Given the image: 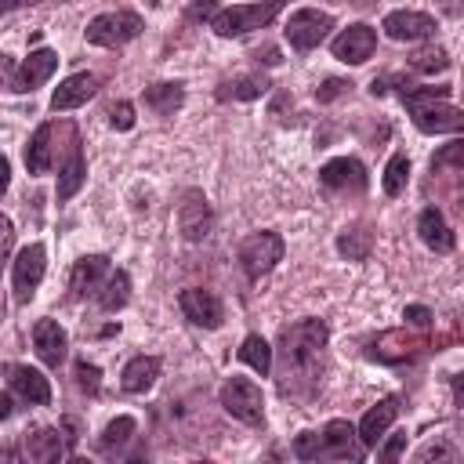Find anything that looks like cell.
<instances>
[{"instance_id":"cell-1","label":"cell","mask_w":464,"mask_h":464,"mask_svg":"<svg viewBox=\"0 0 464 464\" xmlns=\"http://www.w3.org/2000/svg\"><path fill=\"white\" fill-rule=\"evenodd\" d=\"M326 323L323 319H301L294 326H283L279 348H283V384L290 377H315V366L326 348Z\"/></svg>"},{"instance_id":"cell-2","label":"cell","mask_w":464,"mask_h":464,"mask_svg":"<svg viewBox=\"0 0 464 464\" xmlns=\"http://www.w3.org/2000/svg\"><path fill=\"white\" fill-rule=\"evenodd\" d=\"M450 87H406L402 102L420 134H457L464 127V112L446 102Z\"/></svg>"},{"instance_id":"cell-3","label":"cell","mask_w":464,"mask_h":464,"mask_svg":"<svg viewBox=\"0 0 464 464\" xmlns=\"http://www.w3.org/2000/svg\"><path fill=\"white\" fill-rule=\"evenodd\" d=\"M286 7V0H254V4H236L225 7L210 18V29L218 36H246L254 29H265L276 22V14Z\"/></svg>"},{"instance_id":"cell-4","label":"cell","mask_w":464,"mask_h":464,"mask_svg":"<svg viewBox=\"0 0 464 464\" xmlns=\"http://www.w3.org/2000/svg\"><path fill=\"white\" fill-rule=\"evenodd\" d=\"M428 348H431V341L424 337V330H420V334H410V330H384V334H377V337L370 341L366 355L377 359V362H384V366H402V362L420 359Z\"/></svg>"},{"instance_id":"cell-5","label":"cell","mask_w":464,"mask_h":464,"mask_svg":"<svg viewBox=\"0 0 464 464\" xmlns=\"http://www.w3.org/2000/svg\"><path fill=\"white\" fill-rule=\"evenodd\" d=\"M141 29H145L141 14H134V11H109V14L91 18L87 29H83V36L94 47H123V44L138 40Z\"/></svg>"},{"instance_id":"cell-6","label":"cell","mask_w":464,"mask_h":464,"mask_svg":"<svg viewBox=\"0 0 464 464\" xmlns=\"http://www.w3.org/2000/svg\"><path fill=\"white\" fill-rule=\"evenodd\" d=\"M218 399H221L225 413H232L236 420H243V424H250V428L265 424V399H261V388H257L250 377H236V373H232V377L221 384Z\"/></svg>"},{"instance_id":"cell-7","label":"cell","mask_w":464,"mask_h":464,"mask_svg":"<svg viewBox=\"0 0 464 464\" xmlns=\"http://www.w3.org/2000/svg\"><path fill=\"white\" fill-rule=\"evenodd\" d=\"M283 250H286V243L279 232H254L239 243V268L250 279H261L283 261Z\"/></svg>"},{"instance_id":"cell-8","label":"cell","mask_w":464,"mask_h":464,"mask_svg":"<svg viewBox=\"0 0 464 464\" xmlns=\"http://www.w3.org/2000/svg\"><path fill=\"white\" fill-rule=\"evenodd\" d=\"M319 185L334 196H362L370 185V174L355 156H337L319 167Z\"/></svg>"},{"instance_id":"cell-9","label":"cell","mask_w":464,"mask_h":464,"mask_svg":"<svg viewBox=\"0 0 464 464\" xmlns=\"http://www.w3.org/2000/svg\"><path fill=\"white\" fill-rule=\"evenodd\" d=\"M65 120L62 123H40L36 130H33V138H29V145H25V167H29V174H47V170H54L65 156L58 152V138L65 134Z\"/></svg>"},{"instance_id":"cell-10","label":"cell","mask_w":464,"mask_h":464,"mask_svg":"<svg viewBox=\"0 0 464 464\" xmlns=\"http://www.w3.org/2000/svg\"><path fill=\"white\" fill-rule=\"evenodd\" d=\"M330 29H334V18L326 11L301 7V11L290 14V22H286L283 33H286V40H290L294 51H312V47H319L330 36Z\"/></svg>"},{"instance_id":"cell-11","label":"cell","mask_w":464,"mask_h":464,"mask_svg":"<svg viewBox=\"0 0 464 464\" xmlns=\"http://www.w3.org/2000/svg\"><path fill=\"white\" fill-rule=\"evenodd\" d=\"M44 268H47V250H44V243H29V246L18 250L14 268H11V283H14V301H18V304H25V301L36 294V286H40V279H44Z\"/></svg>"},{"instance_id":"cell-12","label":"cell","mask_w":464,"mask_h":464,"mask_svg":"<svg viewBox=\"0 0 464 464\" xmlns=\"http://www.w3.org/2000/svg\"><path fill=\"white\" fill-rule=\"evenodd\" d=\"M330 51H334V58L344 62V65H362V62L373 58V51H377V29L366 25V22H355V25L341 29V33L334 36Z\"/></svg>"},{"instance_id":"cell-13","label":"cell","mask_w":464,"mask_h":464,"mask_svg":"<svg viewBox=\"0 0 464 464\" xmlns=\"http://www.w3.org/2000/svg\"><path fill=\"white\" fill-rule=\"evenodd\" d=\"M178 304H181L185 319L196 323V326H203V330H218L225 323V304H221V297L214 290L188 286V290L178 294Z\"/></svg>"},{"instance_id":"cell-14","label":"cell","mask_w":464,"mask_h":464,"mask_svg":"<svg viewBox=\"0 0 464 464\" xmlns=\"http://www.w3.org/2000/svg\"><path fill=\"white\" fill-rule=\"evenodd\" d=\"M210 203H207V196L199 192V188H188L185 196H181V203H178V228H181V236L188 239V243H199V239H207L210 236Z\"/></svg>"},{"instance_id":"cell-15","label":"cell","mask_w":464,"mask_h":464,"mask_svg":"<svg viewBox=\"0 0 464 464\" xmlns=\"http://www.w3.org/2000/svg\"><path fill=\"white\" fill-rule=\"evenodd\" d=\"M4 377H7V388L18 399H25L29 406H47L51 402V381L40 370H33L25 362H7L4 366Z\"/></svg>"},{"instance_id":"cell-16","label":"cell","mask_w":464,"mask_h":464,"mask_svg":"<svg viewBox=\"0 0 464 464\" xmlns=\"http://www.w3.org/2000/svg\"><path fill=\"white\" fill-rule=\"evenodd\" d=\"M359 460L362 446H355V428L348 420H326L319 431V457L315 460Z\"/></svg>"},{"instance_id":"cell-17","label":"cell","mask_w":464,"mask_h":464,"mask_svg":"<svg viewBox=\"0 0 464 464\" xmlns=\"http://www.w3.org/2000/svg\"><path fill=\"white\" fill-rule=\"evenodd\" d=\"M381 29H384V36H392V40H406V44H413V40H428V36H435L439 25H435V18L424 14V11H392V14H384Z\"/></svg>"},{"instance_id":"cell-18","label":"cell","mask_w":464,"mask_h":464,"mask_svg":"<svg viewBox=\"0 0 464 464\" xmlns=\"http://www.w3.org/2000/svg\"><path fill=\"white\" fill-rule=\"evenodd\" d=\"M98 87H102V80H98L94 72H72L69 80H62V83L54 87V94H51V109H54V112L80 109L83 102H91V98L98 94Z\"/></svg>"},{"instance_id":"cell-19","label":"cell","mask_w":464,"mask_h":464,"mask_svg":"<svg viewBox=\"0 0 464 464\" xmlns=\"http://www.w3.org/2000/svg\"><path fill=\"white\" fill-rule=\"evenodd\" d=\"M33 348H36V355H40L44 366L58 370V366L65 362L69 337H65V330H62L54 319H40V323L33 326Z\"/></svg>"},{"instance_id":"cell-20","label":"cell","mask_w":464,"mask_h":464,"mask_svg":"<svg viewBox=\"0 0 464 464\" xmlns=\"http://www.w3.org/2000/svg\"><path fill=\"white\" fill-rule=\"evenodd\" d=\"M395 417H399V399H395V395H388V399H381L377 406H370V410L362 413L359 428H355V435H359L362 450H373V446L381 442V435L395 424Z\"/></svg>"},{"instance_id":"cell-21","label":"cell","mask_w":464,"mask_h":464,"mask_svg":"<svg viewBox=\"0 0 464 464\" xmlns=\"http://www.w3.org/2000/svg\"><path fill=\"white\" fill-rule=\"evenodd\" d=\"M105 276H109V257H105V254H87V257H80V261L72 265V276H69L72 297L83 301V297L98 294V286L105 283Z\"/></svg>"},{"instance_id":"cell-22","label":"cell","mask_w":464,"mask_h":464,"mask_svg":"<svg viewBox=\"0 0 464 464\" xmlns=\"http://www.w3.org/2000/svg\"><path fill=\"white\" fill-rule=\"evenodd\" d=\"M417 236H420V243H424L428 250H435V254H450V250L457 246V236H453V228L446 225V218H442L439 207H424V210H420V218H417Z\"/></svg>"},{"instance_id":"cell-23","label":"cell","mask_w":464,"mask_h":464,"mask_svg":"<svg viewBox=\"0 0 464 464\" xmlns=\"http://www.w3.org/2000/svg\"><path fill=\"white\" fill-rule=\"evenodd\" d=\"M54 69H58V54H54L51 47H36V51H29V58L18 65V94H22V91H36V87H44V83L54 76Z\"/></svg>"},{"instance_id":"cell-24","label":"cell","mask_w":464,"mask_h":464,"mask_svg":"<svg viewBox=\"0 0 464 464\" xmlns=\"http://www.w3.org/2000/svg\"><path fill=\"white\" fill-rule=\"evenodd\" d=\"M160 370H163V362H160L156 355H134V359L123 366V373H120V388L130 392V395H141V392H149V388L156 384Z\"/></svg>"},{"instance_id":"cell-25","label":"cell","mask_w":464,"mask_h":464,"mask_svg":"<svg viewBox=\"0 0 464 464\" xmlns=\"http://www.w3.org/2000/svg\"><path fill=\"white\" fill-rule=\"evenodd\" d=\"M83 178H87V163H83V149H80V141H76V145L69 149V156L58 163V188H54L58 203L72 199V196L80 192Z\"/></svg>"},{"instance_id":"cell-26","label":"cell","mask_w":464,"mask_h":464,"mask_svg":"<svg viewBox=\"0 0 464 464\" xmlns=\"http://www.w3.org/2000/svg\"><path fill=\"white\" fill-rule=\"evenodd\" d=\"M268 87H272V83H268L261 72H250V76H232V80L218 83L214 98H218V102H254V98H261Z\"/></svg>"},{"instance_id":"cell-27","label":"cell","mask_w":464,"mask_h":464,"mask_svg":"<svg viewBox=\"0 0 464 464\" xmlns=\"http://www.w3.org/2000/svg\"><path fill=\"white\" fill-rule=\"evenodd\" d=\"M145 105L156 112V116H174L178 109H181V102H185V87L178 83V80H167V83H152V87H145Z\"/></svg>"},{"instance_id":"cell-28","label":"cell","mask_w":464,"mask_h":464,"mask_svg":"<svg viewBox=\"0 0 464 464\" xmlns=\"http://www.w3.org/2000/svg\"><path fill=\"white\" fill-rule=\"evenodd\" d=\"M25 457L36 464H54L62 457V431L58 428H36L25 435Z\"/></svg>"},{"instance_id":"cell-29","label":"cell","mask_w":464,"mask_h":464,"mask_svg":"<svg viewBox=\"0 0 464 464\" xmlns=\"http://www.w3.org/2000/svg\"><path fill=\"white\" fill-rule=\"evenodd\" d=\"M127 301H130V276L123 268H116V272L109 268L105 283L98 286V308L102 312H120Z\"/></svg>"},{"instance_id":"cell-30","label":"cell","mask_w":464,"mask_h":464,"mask_svg":"<svg viewBox=\"0 0 464 464\" xmlns=\"http://www.w3.org/2000/svg\"><path fill=\"white\" fill-rule=\"evenodd\" d=\"M337 254L348 261H366L373 254V228L370 225H352L337 236Z\"/></svg>"},{"instance_id":"cell-31","label":"cell","mask_w":464,"mask_h":464,"mask_svg":"<svg viewBox=\"0 0 464 464\" xmlns=\"http://www.w3.org/2000/svg\"><path fill=\"white\" fill-rule=\"evenodd\" d=\"M236 355H239V362H246V366L257 370L261 377L272 373V348H268V341H265L261 334H246Z\"/></svg>"},{"instance_id":"cell-32","label":"cell","mask_w":464,"mask_h":464,"mask_svg":"<svg viewBox=\"0 0 464 464\" xmlns=\"http://www.w3.org/2000/svg\"><path fill=\"white\" fill-rule=\"evenodd\" d=\"M381 185H384V196H402L406 192V185H410V156L406 152H395L388 160Z\"/></svg>"},{"instance_id":"cell-33","label":"cell","mask_w":464,"mask_h":464,"mask_svg":"<svg viewBox=\"0 0 464 464\" xmlns=\"http://www.w3.org/2000/svg\"><path fill=\"white\" fill-rule=\"evenodd\" d=\"M134 417H116V420H109L105 424V431H102V439H98V446H102V453H116L120 446H127L130 439H134Z\"/></svg>"},{"instance_id":"cell-34","label":"cell","mask_w":464,"mask_h":464,"mask_svg":"<svg viewBox=\"0 0 464 464\" xmlns=\"http://www.w3.org/2000/svg\"><path fill=\"white\" fill-rule=\"evenodd\" d=\"M410 65L417 72H442V69H450V54L442 47H424V51L410 54Z\"/></svg>"},{"instance_id":"cell-35","label":"cell","mask_w":464,"mask_h":464,"mask_svg":"<svg viewBox=\"0 0 464 464\" xmlns=\"http://www.w3.org/2000/svg\"><path fill=\"white\" fill-rule=\"evenodd\" d=\"M460 163H464V145H460V141H450L442 152L431 156V174H442L446 167H450L453 174H460Z\"/></svg>"},{"instance_id":"cell-36","label":"cell","mask_w":464,"mask_h":464,"mask_svg":"<svg viewBox=\"0 0 464 464\" xmlns=\"http://www.w3.org/2000/svg\"><path fill=\"white\" fill-rule=\"evenodd\" d=\"M72 377H76V388H80V392H87V395H98V388H102V370H98L94 362L80 359V362L72 366Z\"/></svg>"},{"instance_id":"cell-37","label":"cell","mask_w":464,"mask_h":464,"mask_svg":"<svg viewBox=\"0 0 464 464\" xmlns=\"http://www.w3.org/2000/svg\"><path fill=\"white\" fill-rule=\"evenodd\" d=\"M352 91V83L348 80H341V76H330V80H323V87H315V102L319 105H326V102H337L341 94H348Z\"/></svg>"},{"instance_id":"cell-38","label":"cell","mask_w":464,"mask_h":464,"mask_svg":"<svg viewBox=\"0 0 464 464\" xmlns=\"http://www.w3.org/2000/svg\"><path fill=\"white\" fill-rule=\"evenodd\" d=\"M294 457L297 460H315L319 457V431H301L294 439Z\"/></svg>"},{"instance_id":"cell-39","label":"cell","mask_w":464,"mask_h":464,"mask_svg":"<svg viewBox=\"0 0 464 464\" xmlns=\"http://www.w3.org/2000/svg\"><path fill=\"white\" fill-rule=\"evenodd\" d=\"M109 120H112L116 130H130V127H134V105H130V102H116V105L109 109Z\"/></svg>"},{"instance_id":"cell-40","label":"cell","mask_w":464,"mask_h":464,"mask_svg":"<svg viewBox=\"0 0 464 464\" xmlns=\"http://www.w3.org/2000/svg\"><path fill=\"white\" fill-rule=\"evenodd\" d=\"M402 319H406V326H413V330H428L435 315H431V308H424V304H406Z\"/></svg>"},{"instance_id":"cell-41","label":"cell","mask_w":464,"mask_h":464,"mask_svg":"<svg viewBox=\"0 0 464 464\" xmlns=\"http://www.w3.org/2000/svg\"><path fill=\"white\" fill-rule=\"evenodd\" d=\"M218 14V0H192L188 4V22H210Z\"/></svg>"},{"instance_id":"cell-42","label":"cell","mask_w":464,"mask_h":464,"mask_svg":"<svg viewBox=\"0 0 464 464\" xmlns=\"http://www.w3.org/2000/svg\"><path fill=\"white\" fill-rule=\"evenodd\" d=\"M0 91H14L18 94V69L7 54H0Z\"/></svg>"},{"instance_id":"cell-43","label":"cell","mask_w":464,"mask_h":464,"mask_svg":"<svg viewBox=\"0 0 464 464\" xmlns=\"http://www.w3.org/2000/svg\"><path fill=\"white\" fill-rule=\"evenodd\" d=\"M402 450H406V431H395V435L377 450V457H381V460H395Z\"/></svg>"},{"instance_id":"cell-44","label":"cell","mask_w":464,"mask_h":464,"mask_svg":"<svg viewBox=\"0 0 464 464\" xmlns=\"http://www.w3.org/2000/svg\"><path fill=\"white\" fill-rule=\"evenodd\" d=\"M11 243H14V225H11V218H4V214H0V261L7 257Z\"/></svg>"},{"instance_id":"cell-45","label":"cell","mask_w":464,"mask_h":464,"mask_svg":"<svg viewBox=\"0 0 464 464\" xmlns=\"http://www.w3.org/2000/svg\"><path fill=\"white\" fill-rule=\"evenodd\" d=\"M431 457H435V460H439V457H446V460H453L457 453H453L450 446H442V442H431V446H424V450L417 453V460H431Z\"/></svg>"},{"instance_id":"cell-46","label":"cell","mask_w":464,"mask_h":464,"mask_svg":"<svg viewBox=\"0 0 464 464\" xmlns=\"http://www.w3.org/2000/svg\"><path fill=\"white\" fill-rule=\"evenodd\" d=\"M257 65H279V51L272 47V44H265V47H257L254 54H250Z\"/></svg>"},{"instance_id":"cell-47","label":"cell","mask_w":464,"mask_h":464,"mask_svg":"<svg viewBox=\"0 0 464 464\" xmlns=\"http://www.w3.org/2000/svg\"><path fill=\"white\" fill-rule=\"evenodd\" d=\"M7 181H11V163H7V156L0 152V192L7 188Z\"/></svg>"},{"instance_id":"cell-48","label":"cell","mask_w":464,"mask_h":464,"mask_svg":"<svg viewBox=\"0 0 464 464\" xmlns=\"http://www.w3.org/2000/svg\"><path fill=\"white\" fill-rule=\"evenodd\" d=\"M25 4H40V0H0V14H7L14 7H25Z\"/></svg>"},{"instance_id":"cell-49","label":"cell","mask_w":464,"mask_h":464,"mask_svg":"<svg viewBox=\"0 0 464 464\" xmlns=\"http://www.w3.org/2000/svg\"><path fill=\"white\" fill-rule=\"evenodd\" d=\"M14 413V402H11V395H0V420H7Z\"/></svg>"},{"instance_id":"cell-50","label":"cell","mask_w":464,"mask_h":464,"mask_svg":"<svg viewBox=\"0 0 464 464\" xmlns=\"http://www.w3.org/2000/svg\"><path fill=\"white\" fill-rule=\"evenodd\" d=\"M442 7H446V14H460V4L457 0H442Z\"/></svg>"}]
</instances>
